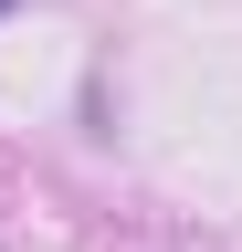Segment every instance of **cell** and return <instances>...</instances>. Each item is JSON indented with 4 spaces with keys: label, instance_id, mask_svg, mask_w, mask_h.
<instances>
[{
    "label": "cell",
    "instance_id": "obj_1",
    "mask_svg": "<svg viewBox=\"0 0 242 252\" xmlns=\"http://www.w3.org/2000/svg\"><path fill=\"white\" fill-rule=\"evenodd\" d=\"M0 21H11V0H0Z\"/></svg>",
    "mask_w": 242,
    "mask_h": 252
}]
</instances>
